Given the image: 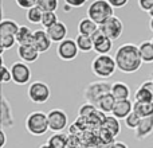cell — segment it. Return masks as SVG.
Returning <instances> with one entry per match:
<instances>
[{"instance_id": "6da1fadb", "label": "cell", "mask_w": 153, "mask_h": 148, "mask_svg": "<svg viewBox=\"0 0 153 148\" xmlns=\"http://www.w3.org/2000/svg\"><path fill=\"white\" fill-rule=\"evenodd\" d=\"M114 59L117 64V69L125 74H133L138 72L144 64L140 55L138 46L134 43L121 45L114 54Z\"/></svg>"}, {"instance_id": "7a4b0ae2", "label": "cell", "mask_w": 153, "mask_h": 148, "mask_svg": "<svg viewBox=\"0 0 153 148\" xmlns=\"http://www.w3.org/2000/svg\"><path fill=\"white\" fill-rule=\"evenodd\" d=\"M114 8L109 4L108 0H94L93 3H90V5L87 7V18H90L93 22L102 26L105 24L111 16H114Z\"/></svg>"}, {"instance_id": "3957f363", "label": "cell", "mask_w": 153, "mask_h": 148, "mask_svg": "<svg viewBox=\"0 0 153 148\" xmlns=\"http://www.w3.org/2000/svg\"><path fill=\"white\" fill-rule=\"evenodd\" d=\"M117 64L111 55H97L91 61V72L101 79H108L117 72Z\"/></svg>"}, {"instance_id": "277c9868", "label": "cell", "mask_w": 153, "mask_h": 148, "mask_svg": "<svg viewBox=\"0 0 153 148\" xmlns=\"http://www.w3.org/2000/svg\"><path fill=\"white\" fill-rule=\"evenodd\" d=\"M24 125H26V129L28 131V133H31L32 136H43L47 133V131H50L47 113L42 111L31 112L26 117Z\"/></svg>"}, {"instance_id": "5b68a950", "label": "cell", "mask_w": 153, "mask_h": 148, "mask_svg": "<svg viewBox=\"0 0 153 148\" xmlns=\"http://www.w3.org/2000/svg\"><path fill=\"white\" fill-rule=\"evenodd\" d=\"M27 96L30 101L34 104H45L48 101L51 96V90L46 82L43 81H34L28 85L27 89Z\"/></svg>"}, {"instance_id": "8992f818", "label": "cell", "mask_w": 153, "mask_h": 148, "mask_svg": "<svg viewBox=\"0 0 153 148\" xmlns=\"http://www.w3.org/2000/svg\"><path fill=\"white\" fill-rule=\"evenodd\" d=\"M111 89V85L108 84V82L103 81H95L91 82L86 86L83 92V97L86 100V102H90L93 105L97 104V101L100 100L101 97H103L105 94H109Z\"/></svg>"}, {"instance_id": "52a82bcc", "label": "cell", "mask_w": 153, "mask_h": 148, "mask_svg": "<svg viewBox=\"0 0 153 148\" xmlns=\"http://www.w3.org/2000/svg\"><path fill=\"white\" fill-rule=\"evenodd\" d=\"M48 117V127L50 131L54 133L63 132L69 125V116L66 114V112L62 109H51L47 113Z\"/></svg>"}, {"instance_id": "ba28073f", "label": "cell", "mask_w": 153, "mask_h": 148, "mask_svg": "<svg viewBox=\"0 0 153 148\" xmlns=\"http://www.w3.org/2000/svg\"><path fill=\"white\" fill-rule=\"evenodd\" d=\"M11 69V74H12V82L16 85H27L31 81V69H30L28 64L26 62H15L12 64Z\"/></svg>"}, {"instance_id": "9c48e42d", "label": "cell", "mask_w": 153, "mask_h": 148, "mask_svg": "<svg viewBox=\"0 0 153 148\" xmlns=\"http://www.w3.org/2000/svg\"><path fill=\"white\" fill-rule=\"evenodd\" d=\"M79 53L81 51L76 46L75 39H70V38L58 43V47H56V54H58L59 59H62V61H74Z\"/></svg>"}, {"instance_id": "30bf717a", "label": "cell", "mask_w": 153, "mask_h": 148, "mask_svg": "<svg viewBox=\"0 0 153 148\" xmlns=\"http://www.w3.org/2000/svg\"><path fill=\"white\" fill-rule=\"evenodd\" d=\"M100 28L102 30V32L114 42L118 38H121L122 32H124V23L121 22V19L117 16H111L105 24L100 26Z\"/></svg>"}, {"instance_id": "8fae6325", "label": "cell", "mask_w": 153, "mask_h": 148, "mask_svg": "<svg viewBox=\"0 0 153 148\" xmlns=\"http://www.w3.org/2000/svg\"><path fill=\"white\" fill-rule=\"evenodd\" d=\"M91 39L94 42V51L97 53V55H108L113 49V40L109 39L101 28L93 35Z\"/></svg>"}, {"instance_id": "7c38bea8", "label": "cell", "mask_w": 153, "mask_h": 148, "mask_svg": "<svg viewBox=\"0 0 153 148\" xmlns=\"http://www.w3.org/2000/svg\"><path fill=\"white\" fill-rule=\"evenodd\" d=\"M32 45H34V47L42 54V53H47V51L50 50L51 45H53V40L50 39V37H48L46 30H35Z\"/></svg>"}, {"instance_id": "4fadbf2b", "label": "cell", "mask_w": 153, "mask_h": 148, "mask_svg": "<svg viewBox=\"0 0 153 148\" xmlns=\"http://www.w3.org/2000/svg\"><path fill=\"white\" fill-rule=\"evenodd\" d=\"M16 54L20 58L22 62L26 64H34L38 61L40 53L34 47V45H27V46H18L16 49Z\"/></svg>"}, {"instance_id": "5bb4252c", "label": "cell", "mask_w": 153, "mask_h": 148, "mask_svg": "<svg viewBox=\"0 0 153 148\" xmlns=\"http://www.w3.org/2000/svg\"><path fill=\"white\" fill-rule=\"evenodd\" d=\"M46 31H47L50 39L53 40V43H61L62 40L67 39V32H69V30H67V26L63 22L59 20L58 23H55L53 27L47 28Z\"/></svg>"}, {"instance_id": "9a60e30c", "label": "cell", "mask_w": 153, "mask_h": 148, "mask_svg": "<svg viewBox=\"0 0 153 148\" xmlns=\"http://www.w3.org/2000/svg\"><path fill=\"white\" fill-rule=\"evenodd\" d=\"M133 105L134 102H132L129 100H121V101H117L116 105H114V109L111 112L114 117H117L118 120H125L130 113L133 112Z\"/></svg>"}, {"instance_id": "2e32d148", "label": "cell", "mask_w": 153, "mask_h": 148, "mask_svg": "<svg viewBox=\"0 0 153 148\" xmlns=\"http://www.w3.org/2000/svg\"><path fill=\"white\" fill-rule=\"evenodd\" d=\"M0 121H1V128H11L13 125V116H12V108H11L8 100L1 96V106H0Z\"/></svg>"}, {"instance_id": "e0dca14e", "label": "cell", "mask_w": 153, "mask_h": 148, "mask_svg": "<svg viewBox=\"0 0 153 148\" xmlns=\"http://www.w3.org/2000/svg\"><path fill=\"white\" fill-rule=\"evenodd\" d=\"M153 133V117H145L141 119L140 125L136 128L134 131V136L137 140H144L146 139L149 135Z\"/></svg>"}, {"instance_id": "ac0fdd59", "label": "cell", "mask_w": 153, "mask_h": 148, "mask_svg": "<svg viewBox=\"0 0 153 148\" xmlns=\"http://www.w3.org/2000/svg\"><path fill=\"white\" fill-rule=\"evenodd\" d=\"M110 93L117 101L121 100H129L130 98V87L128 86L125 82L122 81H116L111 84Z\"/></svg>"}, {"instance_id": "d6986e66", "label": "cell", "mask_w": 153, "mask_h": 148, "mask_svg": "<svg viewBox=\"0 0 153 148\" xmlns=\"http://www.w3.org/2000/svg\"><path fill=\"white\" fill-rule=\"evenodd\" d=\"M101 129L106 131L108 133H110L113 138H116L117 135H120L121 132V125H120V120L117 117L111 116H105L102 124H101Z\"/></svg>"}, {"instance_id": "ffe728a7", "label": "cell", "mask_w": 153, "mask_h": 148, "mask_svg": "<svg viewBox=\"0 0 153 148\" xmlns=\"http://www.w3.org/2000/svg\"><path fill=\"white\" fill-rule=\"evenodd\" d=\"M100 30V26H98L95 22H93L90 18H83L79 20L78 23V34L81 35H86V37H93L95 32Z\"/></svg>"}, {"instance_id": "44dd1931", "label": "cell", "mask_w": 153, "mask_h": 148, "mask_svg": "<svg viewBox=\"0 0 153 148\" xmlns=\"http://www.w3.org/2000/svg\"><path fill=\"white\" fill-rule=\"evenodd\" d=\"M19 24L12 19H3L0 22V37H16L19 31Z\"/></svg>"}, {"instance_id": "7402d4cb", "label": "cell", "mask_w": 153, "mask_h": 148, "mask_svg": "<svg viewBox=\"0 0 153 148\" xmlns=\"http://www.w3.org/2000/svg\"><path fill=\"white\" fill-rule=\"evenodd\" d=\"M34 42V31L28 26H20L16 34V43L18 46H27L32 45Z\"/></svg>"}, {"instance_id": "603a6c76", "label": "cell", "mask_w": 153, "mask_h": 148, "mask_svg": "<svg viewBox=\"0 0 153 148\" xmlns=\"http://www.w3.org/2000/svg\"><path fill=\"white\" fill-rule=\"evenodd\" d=\"M116 102H117V100L111 96V93H109V94H105L103 97H101L100 100L97 101L95 106H97V109L101 111L102 113H111Z\"/></svg>"}, {"instance_id": "cb8c5ba5", "label": "cell", "mask_w": 153, "mask_h": 148, "mask_svg": "<svg viewBox=\"0 0 153 148\" xmlns=\"http://www.w3.org/2000/svg\"><path fill=\"white\" fill-rule=\"evenodd\" d=\"M140 55L144 64H153V43L152 40H144L138 46Z\"/></svg>"}, {"instance_id": "d4e9b609", "label": "cell", "mask_w": 153, "mask_h": 148, "mask_svg": "<svg viewBox=\"0 0 153 148\" xmlns=\"http://www.w3.org/2000/svg\"><path fill=\"white\" fill-rule=\"evenodd\" d=\"M133 112L137 113L141 119L153 117V101L152 102H136L133 105Z\"/></svg>"}, {"instance_id": "484cf974", "label": "cell", "mask_w": 153, "mask_h": 148, "mask_svg": "<svg viewBox=\"0 0 153 148\" xmlns=\"http://www.w3.org/2000/svg\"><path fill=\"white\" fill-rule=\"evenodd\" d=\"M76 46H78L81 53H90L94 51V42H93L91 37H86V35H81L78 34L75 38Z\"/></svg>"}, {"instance_id": "4316f807", "label": "cell", "mask_w": 153, "mask_h": 148, "mask_svg": "<svg viewBox=\"0 0 153 148\" xmlns=\"http://www.w3.org/2000/svg\"><path fill=\"white\" fill-rule=\"evenodd\" d=\"M67 141H69V136L65 133H54L50 139L47 140V146L50 148H66Z\"/></svg>"}, {"instance_id": "83f0119b", "label": "cell", "mask_w": 153, "mask_h": 148, "mask_svg": "<svg viewBox=\"0 0 153 148\" xmlns=\"http://www.w3.org/2000/svg\"><path fill=\"white\" fill-rule=\"evenodd\" d=\"M43 13H45V12H43V11L40 10L38 5H35V7L30 8V10L27 11L26 18H27V20H28L30 23H32V24H40V23H42Z\"/></svg>"}, {"instance_id": "f1b7e54d", "label": "cell", "mask_w": 153, "mask_h": 148, "mask_svg": "<svg viewBox=\"0 0 153 148\" xmlns=\"http://www.w3.org/2000/svg\"><path fill=\"white\" fill-rule=\"evenodd\" d=\"M134 101L136 102H152L153 94L149 90L144 89L143 86H138L137 90L134 92Z\"/></svg>"}, {"instance_id": "f546056e", "label": "cell", "mask_w": 153, "mask_h": 148, "mask_svg": "<svg viewBox=\"0 0 153 148\" xmlns=\"http://www.w3.org/2000/svg\"><path fill=\"white\" fill-rule=\"evenodd\" d=\"M36 5L43 12H55L59 7V0H38Z\"/></svg>"}, {"instance_id": "4dcf8cb0", "label": "cell", "mask_w": 153, "mask_h": 148, "mask_svg": "<svg viewBox=\"0 0 153 148\" xmlns=\"http://www.w3.org/2000/svg\"><path fill=\"white\" fill-rule=\"evenodd\" d=\"M97 112V106L93 105V104L90 102H85L83 105L79 108L78 111V114H79V119H89V117H91L93 114Z\"/></svg>"}, {"instance_id": "1f68e13d", "label": "cell", "mask_w": 153, "mask_h": 148, "mask_svg": "<svg viewBox=\"0 0 153 148\" xmlns=\"http://www.w3.org/2000/svg\"><path fill=\"white\" fill-rule=\"evenodd\" d=\"M59 19H58V15L55 12H45L43 13V18H42V27L43 28H50L53 27L55 23H58Z\"/></svg>"}, {"instance_id": "d6a6232c", "label": "cell", "mask_w": 153, "mask_h": 148, "mask_svg": "<svg viewBox=\"0 0 153 148\" xmlns=\"http://www.w3.org/2000/svg\"><path fill=\"white\" fill-rule=\"evenodd\" d=\"M140 121H141V117L138 116L137 113H134V112H132V113L129 114V116L125 119V125H126L128 129H133L136 131V128L140 125Z\"/></svg>"}, {"instance_id": "836d02e7", "label": "cell", "mask_w": 153, "mask_h": 148, "mask_svg": "<svg viewBox=\"0 0 153 148\" xmlns=\"http://www.w3.org/2000/svg\"><path fill=\"white\" fill-rule=\"evenodd\" d=\"M0 45H1V54L5 50L13 47L16 45V37H0Z\"/></svg>"}, {"instance_id": "e575fe53", "label": "cell", "mask_w": 153, "mask_h": 148, "mask_svg": "<svg viewBox=\"0 0 153 148\" xmlns=\"http://www.w3.org/2000/svg\"><path fill=\"white\" fill-rule=\"evenodd\" d=\"M12 81V74H11V69H8L4 64L1 62V84H8Z\"/></svg>"}, {"instance_id": "d590c367", "label": "cell", "mask_w": 153, "mask_h": 148, "mask_svg": "<svg viewBox=\"0 0 153 148\" xmlns=\"http://www.w3.org/2000/svg\"><path fill=\"white\" fill-rule=\"evenodd\" d=\"M16 4H18V7H20L22 10H27L28 11L30 8L35 7L38 3V0H15Z\"/></svg>"}, {"instance_id": "8d00e7d4", "label": "cell", "mask_w": 153, "mask_h": 148, "mask_svg": "<svg viewBox=\"0 0 153 148\" xmlns=\"http://www.w3.org/2000/svg\"><path fill=\"white\" fill-rule=\"evenodd\" d=\"M140 10H143L144 12H151L153 10V0H137Z\"/></svg>"}, {"instance_id": "74e56055", "label": "cell", "mask_w": 153, "mask_h": 148, "mask_svg": "<svg viewBox=\"0 0 153 148\" xmlns=\"http://www.w3.org/2000/svg\"><path fill=\"white\" fill-rule=\"evenodd\" d=\"M87 0H65V3H66L67 5H70L71 8H79L82 7V5L86 4Z\"/></svg>"}, {"instance_id": "f35d334b", "label": "cell", "mask_w": 153, "mask_h": 148, "mask_svg": "<svg viewBox=\"0 0 153 148\" xmlns=\"http://www.w3.org/2000/svg\"><path fill=\"white\" fill-rule=\"evenodd\" d=\"M108 1L113 8H122L129 3V0H108Z\"/></svg>"}, {"instance_id": "ab89813d", "label": "cell", "mask_w": 153, "mask_h": 148, "mask_svg": "<svg viewBox=\"0 0 153 148\" xmlns=\"http://www.w3.org/2000/svg\"><path fill=\"white\" fill-rule=\"evenodd\" d=\"M116 140L113 141H100V144L97 146V148H113Z\"/></svg>"}, {"instance_id": "60d3db41", "label": "cell", "mask_w": 153, "mask_h": 148, "mask_svg": "<svg viewBox=\"0 0 153 148\" xmlns=\"http://www.w3.org/2000/svg\"><path fill=\"white\" fill-rule=\"evenodd\" d=\"M140 86H143L144 89H146V90H149V92L153 94V79H151V81H144L143 84L140 85Z\"/></svg>"}, {"instance_id": "b9f144b4", "label": "cell", "mask_w": 153, "mask_h": 148, "mask_svg": "<svg viewBox=\"0 0 153 148\" xmlns=\"http://www.w3.org/2000/svg\"><path fill=\"white\" fill-rule=\"evenodd\" d=\"M0 138H1V143H0V148H4V146H5V141H7V135H5L4 128H1V129H0Z\"/></svg>"}, {"instance_id": "7bdbcfd3", "label": "cell", "mask_w": 153, "mask_h": 148, "mask_svg": "<svg viewBox=\"0 0 153 148\" xmlns=\"http://www.w3.org/2000/svg\"><path fill=\"white\" fill-rule=\"evenodd\" d=\"M113 148H129L126 146V144L124 143V141H116V143H114V147Z\"/></svg>"}, {"instance_id": "ee69618b", "label": "cell", "mask_w": 153, "mask_h": 148, "mask_svg": "<svg viewBox=\"0 0 153 148\" xmlns=\"http://www.w3.org/2000/svg\"><path fill=\"white\" fill-rule=\"evenodd\" d=\"M149 28H151V31L153 32V18H151V20H149Z\"/></svg>"}, {"instance_id": "f6af8a7d", "label": "cell", "mask_w": 153, "mask_h": 148, "mask_svg": "<svg viewBox=\"0 0 153 148\" xmlns=\"http://www.w3.org/2000/svg\"><path fill=\"white\" fill-rule=\"evenodd\" d=\"M78 148H93V147H89V146H85V144H81Z\"/></svg>"}, {"instance_id": "bcb514c9", "label": "cell", "mask_w": 153, "mask_h": 148, "mask_svg": "<svg viewBox=\"0 0 153 148\" xmlns=\"http://www.w3.org/2000/svg\"><path fill=\"white\" fill-rule=\"evenodd\" d=\"M39 148H50V147H48V146H47V143H46V144H42V146H40Z\"/></svg>"}, {"instance_id": "7dc6e473", "label": "cell", "mask_w": 153, "mask_h": 148, "mask_svg": "<svg viewBox=\"0 0 153 148\" xmlns=\"http://www.w3.org/2000/svg\"><path fill=\"white\" fill-rule=\"evenodd\" d=\"M149 15H151V18H153V10L151 11V12H149Z\"/></svg>"}, {"instance_id": "c3c4849f", "label": "cell", "mask_w": 153, "mask_h": 148, "mask_svg": "<svg viewBox=\"0 0 153 148\" xmlns=\"http://www.w3.org/2000/svg\"><path fill=\"white\" fill-rule=\"evenodd\" d=\"M151 40H152V43H153V38H152V39H151Z\"/></svg>"}, {"instance_id": "681fc988", "label": "cell", "mask_w": 153, "mask_h": 148, "mask_svg": "<svg viewBox=\"0 0 153 148\" xmlns=\"http://www.w3.org/2000/svg\"><path fill=\"white\" fill-rule=\"evenodd\" d=\"M152 79H153V78H152Z\"/></svg>"}]
</instances>
